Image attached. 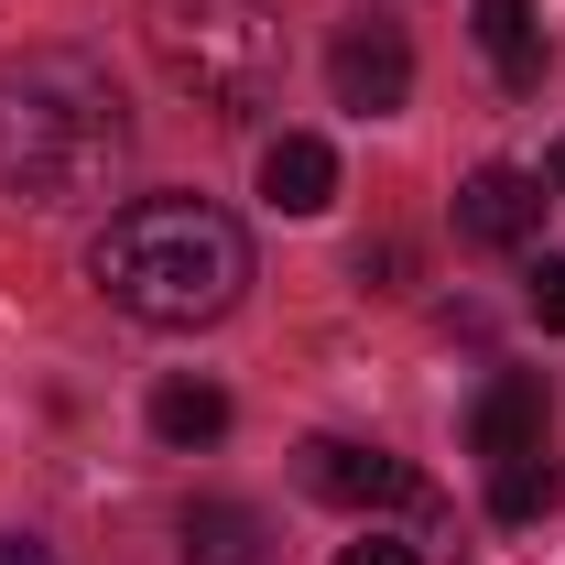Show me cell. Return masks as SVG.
Returning a JSON list of instances; mask_svg holds the SVG:
<instances>
[{
    "label": "cell",
    "instance_id": "cell-1",
    "mask_svg": "<svg viewBox=\"0 0 565 565\" xmlns=\"http://www.w3.org/2000/svg\"><path fill=\"white\" fill-rule=\"evenodd\" d=\"M131 163V109L87 55H22L0 66V185L22 207H98Z\"/></svg>",
    "mask_w": 565,
    "mask_h": 565
},
{
    "label": "cell",
    "instance_id": "cell-2",
    "mask_svg": "<svg viewBox=\"0 0 565 565\" xmlns=\"http://www.w3.org/2000/svg\"><path fill=\"white\" fill-rule=\"evenodd\" d=\"M87 282L141 327H217L250 294V239L207 196H141V207H120L98 228Z\"/></svg>",
    "mask_w": 565,
    "mask_h": 565
},
{
    "label": "cell",
    "instance_id": "cell-3",
    "mask_svg": "<svg viewBox=\"0 0 565 565\" xmlns=\"http://www.w3.org/2000/svg\"><path fill=\"white\" fill-rule=\"evenodd\" d=\"M152 66L196 109H273L282 87V11L273 0H152Z\"/></svg>",
    "mask_w": 565,
    "mask_h": 565
},
{
    "label": "cell",
    "instance_id": "cell-4",
    "mask_svg": "<svg viewBox=\"0 0 565 565\" xmlns=\"http://www.w3.org/2000/svg\"><path fill=\"white\" fill-rule=\"evenodd\" d=\"M294 479L316 500H338V511H435V490H424L392 446H349V435H316L294 457Z\"/></svg>",
    "mask_w": 565,
    "mask_h": 565
},
{
    "label": "cell",
    "instance_id": "cell-5",
    "mask_svg": "<svg viewBox=\"0 0 565 565\" xmlns=\"http://www.w3.org/2000/svg\"><path fill=\"white\" fill-rule=\"evenodd\" d=\"M327 76H338V109L349 120H392L414 98V33L381 22V11H359L349 33H338V55H327Z\"/></svg>",
    "mask_w": 565,
    "mask_h": 565
},
{
    "label": "cell",
    "instance_id": "cell-6",
    "mask_svg": "<svg viewBox=\"0 0 565 565\" xmlns=\"http://www.w3.org/2000/svg\"><path fill=\"white\" fill-rule=\"evenodd\" d=\"M533 228H544V174L490 163V174L457 185V239H468V250H522Z\"/></svg>",
    "mask_w": 565,
    "mask_h": 565
},
{
    "label": "cell",
    "instance_id": "cell-7",
    "mask_svg": "<svg viewBox=\"0 0 565 565\" xmlns=\"http://www.w3.org/2000/svg\"><path fill=\"white\" fill-rule=\"evenodd\" d=\"M468 446H479V457H533V446H544V381H533V370H500L490 392H479V403H468Z\"/></svg>",
    "mask_w": 565,
    "mask_h": 565
},
{
    "label": "cell",
    "instance_id": "cell-8",
    "mask_svg": "<svg viewBox=\"0 0 565 565\" xmlns=\"http://www.w3.org/2000/svg\"><path fill=\"white\" fill-rule=\"evenodd\" d=\"M262 207H282V217H327L338 207V152L316 131H282L273 152H262Z\"/></svg>",
    "mask_w": 565,
    "mask_h": 565
},
{
    "label": "cell",
    "instance_id": "cell-9",
    "mask_svg": "<svg viewBox=\"0 0 565 565\" xmlns=\"http://www.w3.org/2000/svg\"><path fill=\"white\" fill-rule=\"evenodd\" d=\"M174 544H185V565H262V511L250 500H185Z\"/></svg>",
    "mask_w": 565,
    "mask_h": 565
},
{
    "label": "cell",
    "instance_id": "cell-10",
    "mask_svg": "<svg viewBox=\"0 0 565 565\" xmlns=\"http://www.w3.org/2000/svg\"><path fill=\"white\" fill-rule=\"evenodd\" d=\"M479 44H490L500 87H533L544 76V0H479Z\"/></svg>",
    "mask_w": 565,
    "mask_h": 565
},
{
    "label": "cell",
    "instance_id": "cell-11",
    "mask_svg": "<svg viewBox=\"0 0 565 565\" xmlns=\"http://www.w3.org/2000/svg\"><path fill=\"white\" fill-rule=\"evenodd\" d=\"M152 435H163V446H185V457H196V446H217V435H228V392H217V381H196V370H174V381L152 392Z\"/></svg>",
    "mask_w": 565,
    "mask_h": 565
},
{
    "label": "cell",
    "instance_id": "cell-12",
    "mask_svg": "<svg viewBox=\"0 0 565 565\" xmlns=\"http://www.w3.org/2000/svg\"><path fill=\"white\" fill-rule=\"evenodd\" d=\"M544 511H555V457H544V446H533V457H500L490 468V522L522 533V522H544Z\"/></svg>",
    "mask_w": 565,
    "mask_h": 565
},
{
    "label": "cell",
    "instance_id": "cell-13",
    "mask_svg": "<svg viewBox=\"0 0 565 565\" xmlns=\"http://www.w3.org/2000/svg\"><path fill=\"white\" fill-rule=\"evenodd\" d=\"M533 327L565 338V262H533Z\"/></svg>",
    "mask_w": 565,
    "mask_h": 565
},
{
    "label": "cell",
    "instance_id": "cell-14",
    "mask_svg": "<svg viewBox=\"0 0 565 565\" xmlns=\"http://www.w3.org/2000/svg\"><path fill=\"white\" fill-rule=\"evenodd\" d=\"M338 565H424L403 533H359V544H338Z\"/></svg>",
    "mask_w": 565,
    "mask_h": 565
},
{
    "label": "cell",
    "instance_id": "cell-15",
    "mask_svg": "<svg viewBox=\"0 0 565 565\" xmlns=\"http://www.w3.org/2000/svg\"><path fill=\"white\" fill-rule=\"evenodd\" d=\"M0 565H55V555H44L33 533H0Z\"/></svg>",
    "mask_w": 565,
    "mask_h": 565
},
{
    "label": "cell",
    "instance_id": "cell-16",
    "mask_svg": "<svg viewBox=\"0 0 565 565\" xmlns=\"http://www.w3.org/2000/svg\"><path fill=\"white\" fill-rule=\"evenodd\" d=\"M544 185H555V196H565V131H555V152H544Z\"/></svg>",
    "mask_w": 565,
    "mask_h": 565
}]
</instances>
